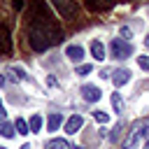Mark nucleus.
I'll list each match as a JSON object with an SVG mask.
<instances>
[{
    "label": "nucleus",
    "instance_id": "f257e3e1",
    "mask_svg": "<svg viewBox=\"0 0 149 149\" xmlns=\"http://www.w3.org/2000/svg\"><path fill=\"white\" fill-rule=\"evenodd\" d=\"M28 42L35 51H44L51 44L61 42V28L56 19L47 9L44 0H30V16H28Z\"/></svg>",
    "mask_w": 149,
    "mask_h": 149
},
{
    "label": "nucleus",
    "instance_id": "f03ea898",
    "mask_svg": "<svg viewBox=\"0 0 149 149\" xmlns=\"http://www.w3.org/2000/svg\"><path fill=\"white\" fill-rule=\"evenodd\" d=\"M140 140H147L149 142V126L147 123H135L133 130L128 133V137L123 140V149H135Z\"/></svg>",
    "mask_w": 149,
    "mask_h": 149
},
{
    "label": "nucleus",
    "instance_id": "7ed1b4c3",
    "mask_svg": "<svg viewBox=\"0 0 149 149\" xmlns=\"http://www.w3.org/2000/svg\"><path fill=\"white\" fill-rule=\"evenodd\" d=\"M109 54H112V58H128L130 54H133V42H126V40H121V37H114L112 42H109Z\"/></svg>",
    "mask_w": 149,
    "mask_h": 149
},
{
    "label": "nucleus",
    "instance_id": "20e7f679",
    "mask_svg": "<svg viewBox=\"0 0 149 149\" xmlns=\"http://www.w3.org/2000/svg\"><path fill=\"white\" fill-rule=\"evenodd\" d=\"M51 2L56 5L58 14H61L63 19H72V16L77 14V5H74V0H51Z\"/></svg>",
    "mask_w": 149,
    "mask_h": 149
},
{
    "label": "nucleus",
    "instance_id": "39448f33",
    "mask_svg": "<svg viewBox=\"0 0 149 149\" xmlns=\"http://www.w3.org/2000/svg\"><path fill=\"white\" fill-rule=\"evenodd\" d=\"M81 95H84V100H88V102H98V100H100V88L93 86V84H84V86H81Z\"/></svg>",
    "mask_w": 149,
    "mask_h": 149
},
{
    "label": "nucleus",
    "instance_id": "423d86ee",
    "mask_svg": "<svg viewBox=\"0 0 149 149\" xmlns=\"http://www.w3.org/2000/svg\"><path fill=\"white\" fill-rule=\"evenodd\" d=\"M12 51V37H9V30L0 23V54H9Z\"/></svg>",
    "mask_w": 149,
    "mask_h": 149
},
{
    "label": "nucleus",
    "instance_id": "0eeeda50",
    "mask_svg": "<svg viewBox=\"0 0 149 149\" xmlns=\"http://www.w3.org/2000/svg\"><path fill=\"white\" fill-rule=\"evenodd\" d=\"M81 123H84V119H81L79 114H72V116L65 121V133H68V135H74V133L81 128Z\"/></svg>",
    "mask_w": 149,
    "mask_h": 149
},
{
    "label": "nucleus",
    "instance_id": "6e6552de",
    "mask_svg": "<svg viewBox=\"0 0 149 149\" xmlns=\"http://www.w3.org/2000/svg\"><path fill=\"white\" fill-rule=\"evenodd\" d=\"M128 79H130V70H126V68H119V70H114V72H112V81H114L116 86L128 84Z\"/></svg>",
    "mask_w": 149,
    "mask_h": 149
},
{
    "label": "nucleus",
    "instance_id": "1a4fd4ad",
    "mask_svg": "<svg viewBox=\"0 0 149 149\" xmlns=\"http://www.w3.org/2000/svg\"><path fill=\"white\" fill-rule=\"evenodd\" d=\"M65 56H68L72 63H79V61L84 58V49H81L79 44H70V47L65 49Z\"/></svg>",
    "mask_w": 149,
    "mask_h": 149
},
{
    "label": "nucleus",
    "instance_id": "9d476101",
    "mask_svg": "<svg viewBox=\"0 0 149 149\" xmlns=\"http://www.w3.org/2000/svg\"><path fill=\"white\" fill-rule=\"evenodd\" d=\"M91 56L95 61H105V47H102V42H98V40L91 42Z\"/></svg>",
    "mask_w": 149,
    "mask_h": 149
},
{
    "label": "nucleus",
    "instance_id": "9b49d317",
    "mask_svg": "<svg viewBox=\"0 0 149 149\" xmlns=\"http://www.w3.org/2000/svg\"><path fill=\"white\" fill-rule=\"evenodd\" d=\"M7 74H9L12 81H23V79H26V70H23V68H16V65L7 68Z\"/></svg>",
    "mask_w": 149,
    "mask_h": 149
},
{
    "label": "nucleus",
    "instance_id": "f8f14e48",
    "mask_svg": "<svg viewBox=\"0 0 149 149\" xmlns=\"http://www.w3.org/2000/svg\"><path fill=\"white\" fill-rule=\"evenodd\" d=\"M44 149H72L65 140H61V137H56V140H49L47 144H44Z\"/></svg>",
    "mask_w": 149,
    "mask_h": 149
},
{
    "label": "nucleus",
    "instance_id": "ddd939ff",
    "mask_svg": "<svg viewBox=\"0 0 149 149\" xmlns=\"http://www.w3.org/2000/svg\"><path fill=\"white\" fill-rule=\"evenodd\" d=\"M61 123H63V116H61L58 112H54V114H51V116L47 119V128H49V130H56V128H58Z\"/></svg>",
    "mask_w": 149,
    "mask_h": 149
},
{
    "label": "nucleus",
    "instance_id": "4468645a",
    "mask_svg": "<svg viewBox=\"0 0 149 149\" xmlns=\"http://www.w3.org/2000/svg\"><path fill=\"white\" fill-rule=\"evenodd\" d=\"M14 133H16V128H14L12 123L0 121V135H2V137H14Z\"/></svg>",
    "mask_w": 149,
    "mask_h": 149
},
{
    "label": "nucleus",
    "instance_id": "2eb2a0df",
    "mask_svg": "<svg viewBox=\"0 0 149 149\" xmlns=\"http://www.w3.org/2000/svg\"><path fill=\"white\" fill-rule=\"evenodd\" d=\"M109 100H112L114 112H116V114H121V112H123V98H121L119 93H112V98H109Z\"/></svg>",
    "mask_w": 149,
    "mask_h": 149
},
{
    "label": "nucleus",
    "instance_id": "dca6fc26",
    "mask_svg": "<svg viewBox=\"0 0 149 149\" xmlns=\"http://www.w3.org/2000/svg\"><path fill=\"white\" fill-rule=\"evenodd\" d=\"M116 0H88V5L93 7V9H107V7H112Z\"/></svg>",
    "mask_w": 149,
    "mask_h": 149
},
{
    "label": "nucleus",
    "instance_id": "f3484780",
    "mask_svg": "<svg viewBox=\"0 0 149 149\" xmlns=\"http://www.w3.org/2000/svg\"><path fill=\"white\" fill-rule=\"evenodd\" d=\"M28 126H30V133H37V130L42 128V116H40V114H35V116L30 119V123H28Z\"/></svg>",
    "mask_w": 149,
    "mask_h": 149
},
{
    "label": "nucleus",
    "instance_id": "a211bd4d",
    "mask_svg": "<svg viewBox=\"0 0 149 149\" xmlns=\"http://www.w3.org/2000/svg\"><path fill=\"white\" fill-rule=\"evenodd\" d=\"M14 128L19 130V135H26V133H30V126L23 121V119H16V123H14Z\"/></svg>",
    "mask_w": 149,
    "mask_h": 149
},
{
    "label": "nucleus",
    "instance_id": "6ab92c4d",
    "mask_svg": "<svg viewBox=\"0 0 149 149\" xmlns=\"http://www.w3.org/2000/svg\"><path fill=\"white\" fill-rule=\"evenodd\" d=\"M93 116H95V121H98V123H107V121H109V114H107V112H100V109H98V112H93Z\"/></svg>",
    "mask_w": 149,
    "mask_h": 149
},
{
    "label": "nucleus",
    "instance_id": "aec40b11",
    "mask_svg": "<svg viewBox=\"0 0 149 149\" xmlns=\"http://www.w3.org/2000/svg\"><path fill=\"white\" fill-rule=\"evenodd\" d=\"M121 130H123V123H116V126H114V130H112V135H109V137H112V142H116V140L121 137Z\"/></svg>",
    "mask_w": 149,
    "mask_h": 149
},
{
    "label": "nucleus",
    "instance_id": "412c9836",
    "mask_svg": "<svg viewBox=\"0 0 149 149\" xmlns=\"http://www.w3.org/2000/svg\"><path fill=\"white\" fill-rule=\"evenodd\" d=\"M137 65L149 72V56H137Z\"/></svg>",
    "mask_w": 149,
    "mask_h": 149
},
{
    "label": "nucleus",
    "instance_id": "4be33fe9",
    "mask_svg": "<svg viewBox=\"0 0 149 149\" xmlns=\"http://www.w3.org/2000/svg\"><path fill=\"white\" fill-rule=\"evenodd\" d=\"M119 33H121V40H126V42H130V37H133V30H130V28H126V26H123V28H121Z\"/></svg>",
    "mask_w": 149,
    "mask_h": 149
},
{
    "label": "nucleus",
    "instance_id": "5701e85b",
    "mask_svg": "<svg viewBox=\"0 0 149 149\" xmlns=\"http://www.w3.org/2000/svg\"><path fill=\"white\" fill-rule=\"evenodd\" d=\"M91 70H93V68H91V65H81V68H79V70H77V74H81V77H84V74H88V72H91Z\"/></svg>",
    "mask_w": 149,
    "mask_h": 149
},
{
    "label": "nucleus",
    "instance_id": "b1692460",
    "mask_svg": "<svg viewBox=\"0 0 149 149\" xmlns=\"http://www.w3.org/2000/svg\"><path fill=\"white\" fill-rule=\"evenodd\" d=\"M5 116H7V112H5V105L0 102V121H5Z\"/></svg>",
    "mask_w": 149,
    "mask_h": 149
},
{
    "label": "nucleus",
    "instance_id": "393cba45",
    "mask_svg": "<svg viewBox=\"0 0 149 149\" xmlns=\"http://www.w3.org/2000/svg\"><path fill=\"white\" fill-rule=\"evenodd\" d=\"M5 81H7V77H2V74H0V86H2Z\"/></svg>",
    "mask_w": 149,
    "mask_h": 149
},
{
    "label": "nucleus",
    "instance_id": "a878e982",
    "mask_svg": "<svg viewBox=\"0 0 149 149\" xmlns=\"http://www.w3.org/2000/svg\"><path fill=\"white\" fill-rule=\"evenodd\" d=\"M144 47H147V49H149V35H147V37H144Z\"/></svg>",
    "mask_w": 149,
    "mask_h": 149
},
{
    "label": "nucleus",
    "instance_id": "bb28decb",
    "mask_svg": "<svg viewBox=\"0 0 149 149\" xmlns=\"http://www.w3.org/2000/svg\"><path fill=\"white\" fill-rule=\"evenodd\" d=\"M21 149H33V147H30V144H23V147H21Z\"/></svg>",
    "mask_w": 149,
    "mask_h": 149
},
{
    "label": "nucleus",
    "instance_id": "cd10ccee",
    "mask_svg": "<svg viewBox=\"0 0 149 149\" xmlns=\"http://www.w3.org/2000/svg\"><path fill=\"white\" fill-rule=\"evenodd\" d=\"M144 149H149V142H144Z\"/></svg>",
    "mask_w": 149,
    "mask_h": 149
},
{
    "label": "nucleus",
    "instance_id": "c85d7f7f",
    "mask_svg": "<svg viewBox=\"0 0 149 149\" xmlns=\"http://www.w3.org/2000/svg\"><path fill=\"white\" fill-rule=\"evenodd\" d=\"M0 149H7V147H0Z\"/></svg>",
    "mask_w": 149,
    "mask_h": 149
}]
</instances>
